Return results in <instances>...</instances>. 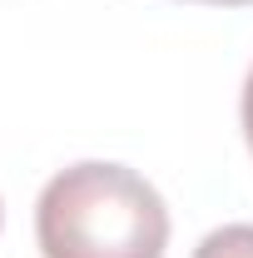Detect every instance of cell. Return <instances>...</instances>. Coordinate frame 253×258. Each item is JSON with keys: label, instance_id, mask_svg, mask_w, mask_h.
<instances>
[{"label": "cell", "instance_id": "6da1fadb", "mask_svg": "<svg viewBox=\"0 0 253 258\" xmlns=\"http://www.w3.org/2000/svg\"><path fill=\"white\" fill-rule=\"evenodd\" d=\"M35 243L45 258H164L169 209L144 174L85 159L40 189Z\"/></svg>", "mask_w": 253, "mask_h": 258}, {"label": "cell", "instance_id": "7a4b0ae2", "mask_svg": "<svg viewBox=\"0 0 253 258\" xmlns=\"http://www.w3.org/2000/svg\"><path fill=\"white\" fill-rule=\"evenodd\" d=\"M194 258H253V224H223V228H214V233L194 248Z\"/></svg>", "mask_w": 253, "mask_h": 258}, {"label": "cell", "instance_id": "3957f363", "mask_svg": "<svg viewBox=\"0 0 253 258\" xmlns=\"http://www.w3.org/2000/svg\"><path fill=\"white\" fill-rule=\"evenodd\" d=\"M243 139H248V154H253V70L243 80Z\"/></svg>", "mask_w": 253, "mask_h": 258}, {"label": "cell", "instance_id": "277c9868", "mask_svg": "<svg viewBox=\"0 0 253 258\" xmlns=\"http://www.w3.org/2000/svg\"><path fill=\"white\" fill-rule=\"evenodd\" d=\"M199 5H253V0H199Z\"/></svg>", "mask_w": 253, "mask_h": 258}, {"label": "cell", "instance_id": "5b68a950", "mask_svg": "<svg viewBox=\"0 0 253 258\" xmlns=\"http://www.w3.org/2000/svg\"><path fill=\"white\" fill-rule=\"evenodd\" d=\"M0 224H5V204H0Z\"/></svg>", "mask_w": 253, "mask_h": 258}]
</instances>
